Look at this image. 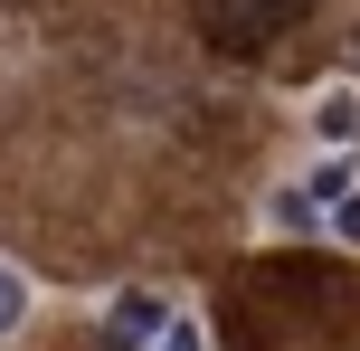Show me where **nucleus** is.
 <instances>
[{"label":"nucleus","instance_id":"nucleus-3","mask_svg":"<svg viewBox=\"0 0 360 351\" xmlns=\"http://www.w3.org/2000/svg\"><path fill=\"white\" fill-rule=\"evenodd\" d=\"M304 133H313L323 152H351V143H360V86H323V95L304 105Z\"/></svg>","mask_w":360,"mask_h":351},{"label":"nucleus","instance_id":"nucleus-1","mask_svg":"<svg viewBox=\"0 0 360 351\" xmlns=\"http://www.w3.org/2000/svg\"><path fill=\"white\" fill-rule=\"evenodd\" d=\"M294 10H304V0H209V29L237 38V48H256V38H275Z\"/></svg>","mask_w":360,"mask_h":351},{"label":"nucleus","instance_id":"nucleus-6","mask_svg":"<svg viewBox=\"0 0 360 351\" xmlns=\"http://www.w3.org/2000/svg\"><path fill=\"white\" fill-rule=\"evenodd\" d=\"M19 323H29V276H19V266H0V342H10Z\"/></svg>","mask_w":360,"mask_h":351},{"label":"nucleus","instance_id":"nucleus-4","mask_svg":"<svg viewBox=\"0 0 360 351\" xmlns=\"http://www.w3.org/2000/svg\"><path fill=\"white\" fill-rule=\"evenodd\" d=\"M266 219L285 228V238H304V228H323V200H304V190L285 181V190H275V200H266Z\"/></svg>","mask_w":360,"mask_h":351},{"label":"nucleus","instance_id":"nucleus-5","mask_svg":"<svg viewBox=\"0 0 360 351\" xmlns=\"http://www.w3.org/2000/svg\"><path fill=\"white\" fill-rule=\"evenodd\" d=\"M143 351H209V333H199V314H180V304H171V323H162Z\"/></svg>","mask_w":360,"mask_h":351},{"label":"nucleus","instance_id":"nucleus-2","mask_svg":"<svg viewBox=\"0 0 360 351\" xmlns=\"http://www.w3.org/2000/svg\"><path fill=\"white\" fill-rule=\"evenodd\" d=\"M171 323V304H162V285H133V295H114V314H105V342L114 351H143L152 333Z\"/></svg>","mask_w":360,"mask_h":351},{"label":"nucleus","instance_id":"nucleus-7","mask_svg":"<svg viewBox=\"0 0 360 351\" xmlns=\"http://www.w3.org/2000/svg\"><path fill=\"white\" fill-rule=\"evenodd\" d=\"M323 238H342V247H360V190H342V200L323 209Z\"/></svg>","mask_w":360,"mask_h":351}]
</instances>
